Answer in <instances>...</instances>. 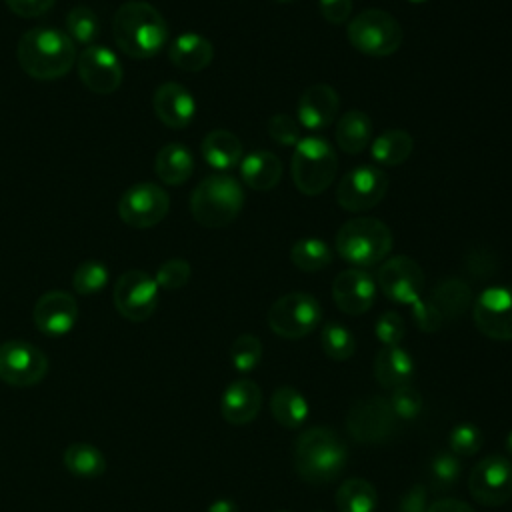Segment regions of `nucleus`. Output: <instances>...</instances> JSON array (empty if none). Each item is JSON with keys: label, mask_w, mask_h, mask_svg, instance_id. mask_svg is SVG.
<instances>
[{"label": "nucleus", "mask_w": 512, "mask_h": 512, "mask_svg": "<svg viewBox=\"0 0 512 512\" xmlns=\"http://www.w3.org/2000/svg\"><path fill=\"white\" fill-rule=\"evenodd\" d=\"M20 68L36 80H56L66 76L76 64V44L58 28L36 26L24 32L16 46Z\"/></svg>", "instance_id": "obj_1"}, {"label": "nucleus", "mask_w": 512, "mask_h": 512, "mask_svg": "<svg viewBox=\"0 0 512 512\" xmlns=\"http://www.w3.org/2000/svg\"><path fill=\"white\" fill-rule=\"evenodd\" d=\"M112 34L122 54L130 58H154L168 40L164 16L148 2H124L112 18Z\"/></svg>", "instance_id": "obj_2"}, {"label": "nucleus", "mask_w": 512, "mask_h": 512, "mask_svg": "<svg viewBox=\"0 0 512 512\" xmlns=\"http://www.w3.org/2000/svg\"><path fill=\"white\" fill-rule=\"evenodd\" d=\"M294 468L304 482L326 484L340 476L346 466L344 440L326 426H312L294 440Z\"/></svg>", "instance_id": "obj_3"}, {"label": "nucleus", "mask_w": 512, "mask_h": 512, "mask_svg": "<svg viewBox=\"0 0 512 512\" xmlns=\"http://www.w3.org/2000/svg\"><path fill=\"white\" fill-rule=\"evenodd\" d=\"M394 238L390 228L376 218L356 216L344 222L336 234V252L352 268H370L382 264L390 250Z\"/></svg>", "instance_id": "obj_4"}, {"label": "nucleus", "mask_w": 512, "mask_h": 512, "mask_svg": "<svg viewBox=\"0 0 512 512\" xmlns=\"http://www.w3.org/2000/svg\"><path fill=\"white\" fill-rule=\"evenodd\" d=\"M244 206L240 182L228 174L204 178L190 196V212L200 226L224 228L232 224Z\"/></svg>", "instance_id": "obj_5"}, {"label": "nucleus", "mask_w": 512, "mask_h": 512, "mask_svg": "<svg viewBox=\"0 0 512 512\" xmlns=\"http://www.w3.org/2000/svg\"><path fill=\"white\" fill-rule=\"evenodd\" d=\"M290 172L294 186L306 196L322 194L336 178L338 156L322 136L302 138L292 154Z\"/></svg>", "instance_id": "obj_6"}, {"label": "nucleus", "mask_w": 512, "mask_h": 512, "mask_svg": "<svg viewBox=\"0 0 512 512\" xmlns=\"http://www.w3.org/2000/svg\"><path fill=\"white\" fill-rule=\"evenodd\" d=\"M346 34L350 44L358 52L374 58H384L394 54L400 48L404 38V32L398 20L390 12L380 8H368L356 14L348 22Z\"/></svg>", "instance_id": "obj_7"}, {"label": "nucleus", "mask_w": 512, "mask_h": 512, "mask_svg": "<svg viewBox=\"0 0 512 512\" xmlns=\"http://www.w3.org/2000/svg\"><path fill=\"white\" fill-rule=\"evenodd\" d=\"M322 320V308L312 294L288 292L280 296L268 310L270 330L288 340L308 336Z\"/></svg>", "instance_id": "obj_8"}, {"label": "nucleus", "mask_w": 512, "mask_h": 512, "mask_svg": "<svg viewBox=\"0 0 512 512\" xmlns=\"http://www.w3.org/2000/svg\"><path fill=\"white\" fill-rule=\"evenodd\" d=\"M388 192V176L384 170L364 164L348 170L338 188H336V200L338 206L346 212H366L382 202V198Z\"/></svg>", "instance_id": "obj_9"}, {"label": "nucleus", "mask_w": 512, "mask_h": 512, "mask_svg": "<svg viewBox=\"0 0 512 512\" xmlns=\"http://www.w3.org/2000/svg\"><path fill=\"white\" fill-rule=\"evenodd\" d=\"M170 210L166 190L154 182L132 184L118 200V216L130 228H152L160 224Z\"/></svg>", "instance_id": "obj_10"}, {"label": "nucleus", "mask_w": 512, "mask_h": 512, "mask_svg": "<svg viewBox=\"0 0 512 512\" xmlns=\"http://www.w3.org/2000/svg\"><path fill=\"white\" fill-rule=\"evenodd\" d=\"M114 306L130 322L148 320L158 306V284L144 270H128L114 284Z\"/></svg>", "instance_id": "obj_11"}, {"label": "nucleus", "mask_w": 512, "mask_h": 512, "mask_svg": "<svg viewBox=\"0 0 512 512\" xmlns=\"http://www.w3.org/2000/svg\"><path fill=\"white\" fill-rule=\"evenodd\" d=\"M346 428L350 436L364 444L386 440L396 428V416L382 396H364L356 400L346 416Z\"/></svg>", "instance_id": "obj_12"}, {"label": "nucleus", "mask_w": 512, "mask_h": 512, "mask_svg": "<svg viewBox=\"0 0 512 512\" xmlns=\"http://www.w3.org/2000/svg\"><path fill=\"white\" fill-rule=\"evenodd\" d=\"M468 490L482 506H502L512 498V462L498 454L482 458L470 472Z\"/></svg>", "instance_id": "obj_13"}, {"label": "nucleus", "mask_w": 512, "mask_h": 512, "mask_svg": "<svg viewBox=\"0 0 512 512\" xmlns=\"http://www.w3.org/2000/svg\"><path fill=\"white\" fill-rule=\"evenodd\" d=\"M48 372L46 354L26 340L0 344V380L10 386H34Z\"/></svg>", "instance_id": "obj_14"}, {"label": "nucleus", "mask_w": 512, "mask_h": 512, "mask_svg": "<svg viewBox=\"0 0 512 512\" xmlns=\"http://www.w3.org/2000/svg\"><path fill=\"white\" fill-rule=\"evenodd\" d=\"M376 284L386 298L398 304H414L422 298L424 270L414 258L392 256L386 258L376 272Z\"/></svg>", "instance_id": "obj_15"}, {"label": "nucleus", "mask_w": 512, "mask_h": 512, "mask_svg": "<svg viewBox=\"0 0 512 512\" xmlns=\"http://www.w3.org/2000/svg\"><path fill=\"white\" fill-rule=\"evenodd\" d=\"M476 328L492 340H512V286H490L472 304Z\"/></svg>", "instance_id": "obj_16"}, {"label": "nucleus", "mask_w": 512, "mask_h": 512, "mask_svg": "<svg viewBox=\"0 0 512 512\" xmlns=\"http://www.w3.org/2000/svg\"><path fill=\"white\" fill-rule=\"evenodd\" d=\"M80 82L96 94H112L120 88L124 70L118 56L106 48L92 44L76 58Z\"/></svg>", "instance_id": "obj_17"}, {"label": "nucleus", "mask_w": 512, "mask_h": 512, "mask_svg": "<svg viewBox=\"0 0 512 512\" xmlns=\"http://www.w3.org/2000/svg\"><path fill=\"white\" fill-rule=\"evenodd\" d=\"M36 328L46 336H64L68 334L78 320V302L72 294L64 290L44 292L32 312Z\"/></svg>", "instance_id": "obj_18"}, {"label": "nucleus", "mask_w": 512, "mask_h": 512, "mask_svg": "<svg viewBox=\"0 0 512 512\" xmlns=\"http://www.w3.org/2000/svg\"><path fill=\"white\" fill-rule=\"evenodd\" d=\"M332 298L344 314H364L374 304L376 282L362 268H346L332 282Z\"/></svg>", "instance_id": "obj_19"}, {"label": "nucleus", "mask_w": 512, "mask_h": 512, "mask_svg": "<svg viewBox=\"0 0 512 512\" xmlns=\"http://www.w3.org/2000/svg\"><path fill=\"white\" fill-rule=\"evenodd\" d=\"M152 108L164 126L180 130L192 122L196 114V100L182 84L164 82L154 92Z\"/></svg>", "instance_id": "obj_20"}, {"label": "nucleus", "mask_w": 512, "mask_h": 512, "mask_svg": "<svg viewBox=\"0 0 512 512\" xmlns=\"http://www.w3.org/2000/svg\"><path fill=\"white\" fill-rule=\"evenodd\" d=\"M338 108H340V98L332 86L328 84L308 86L298 100V108H296L298 124L308 130H324L336 120Z\"/></svg>", "instance_id": "obj_21"}, {"label": "nucleus", "mask_w": 512, "mask_h": 512, "mask_svg": "<svg viewBox=\"0 0 512 512\" xmlns=\"http://www.w3.org/2000/svg\"><path fill=\"white\" fill-rule=\"evenodd\" d=\"M262 406V392L254 380L240 378L232 384L222 394L220 400V412L226 422L234 426H242L252 422Z\"/></svg>", "instance_id": "obj_22"}, {"label": "nucleus", "mask_w": 512, "mask_h": 512, "mask_svg": "<svg viewBox=\"0 0 512 512\" xmlns=\"http://www.w3.org/2000/svg\"><path fill=\"white\" fill-rule=\"evenodd\" d=\"M168 58L176 68L184 72H200L212 62L214 46L202 34L184 32L170 42Z\"/></svg>", "instance_id": "obj_23"}, {"label": "nucleus", "mask_w": 512, "mask_h": 512, "mask_svg": "<svg viewBox=\"0 0 512 512\" xmlns=\"http://www.w3.org/2000/svg\"><path fill=\"white\" fill-rule=\"evenodd\" d=\"M240 176L252 190H272L282 178V160L270 150H254L240 160Z\"/></svg>", "instance_id": "obj_24"}, {"label": "nucleus", "mask_w": 512, "mask_h": 512, "mask_svg": "<svg viewBox=\"0 0 512 512\" xmlns=\"http://www.w3.org/2000/svg\"><path fill=\"white\" fill-rule=\"evenodd\" d=\"M412 374V356L400 346H382V350L374 358V378L386 390L410 384Z\"/></svg>", "instance_id": "obj_25"}, {"label": "nucleus", "mask_w": 512, "mask_h": 512, "mask_svg": "<svg viewBox=\"0 0 512 512\" xmlns=\"http://www.w3.org/2000/svg\"><path fill=\"white\" fill-rule=\"evenodd\" d=\"M200 152L208 166L224 172V170H230L236 164H240L242 142L234 132L218 128L204 136V140L200 144Z\"/></svg>", "instance_id": "obj_26"}, {"label": "nucleus", "mask_w": 512, "mask_h": 512, "mask_svg": "<svg viewBox=\"0 0 512 512\" xmlns=\"http://www.w3.org/2000/svg\"><path fill=\"white\" fill-rule=\"evenodd\" d=\"M154 172L164 184L180 186L194 172V156L184 144L170 142L158 150L154 158Z\"/></svg>", "instance_id": "obj_27"}, {"label": "nucleus", "mask_w": 512, "mask_h": 512, "mask_svg": "<svg viewBox=\"0 0 512 512\" xmlns=\"http://www.w3.org/2000/svg\"><path fill=\"white\" fill-rule=\"evenodd\" d=\"M414 150V140L406 130L392 128L380 132L370 144V156L378 166H400L410 158Z\"/></svg>", "instance_id": "obj_28"}, {"label": "nucleus", "mask_w": 512, "mask_h": 512, "mask_svg": "<svg viewBox=\"0 0 512 512\" xmlns=\"http://www.w3.org/2000/svg\"><path fill=\"white\" fill-rule=\"evenodd\" d=\"M372 140V120L362 110H348L336 124V144L346 154H360Z\"/></svg>", "instance_id": "obj_29"}, {"label": "nucleus", "mask_w": 512, "mask_h": 512, "mask_svg": "<svg viewBox=\"0 0 512 512\" xmlns=\"http://www.w3.org/2000/svg\"><path fill=\"white\" fill-rule=\"evenodd\" d=\"M428 300L442 318H458L472 306V290L464 280L446 278L436 284Z\"/></svg>", "instance_id": "obj_30"}, {"label": "nucleus", "mask_w": 512, "mask_h": 512, "mask_svg": "<svg viewBox=\"0 0 512 512\" xmlns=\"http://www.w3.org/2000/svg\"><path fill=\"white\" fill-rule=\"evenodd\" d=\"M306 398L292 386H280L270 398V412L278 424L284 428H300L308 418Z\"/></svg>", "instance_id": "obj_31"}, {"label": "nucleus", "mask_w": 512, "mask_h": 512, "mask_svg": "<svg viewBox=\"0 0 512 512\" xmlns=\"http://www.w3.org/2000/svg\"><path fill=\"white\" fill-rule=\"evenodd\" d=\"M376 506V488L364 478H348L336 490V508L340 512H374Z\"/></svg>", "instance_id": "obj_32"}, {"label": "nucleus", "mask_w": 512, "mask_h": 512, "mask_svg": "<svg viewBox=\"0 0 512 512\" xmlns=\"http://www.w3.org/2000/svg\"><path fill=\"white\" fill-rule=\"evenodd\" d=\"M64 466L78 478H98L106 470L104 454L86 442H74L64 450Z\"/></svg>", "instance_id": "obj_33"}, {"label": "nucleus", "mask_w": 512, "mask_h": 512, "mask_svg": "<svg viewBox=\"0 0 512 512\" xmlns=\"http://www.w3.org/2000/svg\"><path fill=\"white\" fill-rule=\"evenodd\" d=\"M290 260L302 272H318L332 262V250L320 238H302L290 248Z\"/></svg>", "instance_id": "obj_34"}, {"label": "nucleus", "mask_w": 512, "mask_h": 512, "mask_svg": "<svg viewBox=\"0 0 512 512\" xmlns=\"http://www.w3.org/2000/svg\"><path fill=\"white\" fill-rule=\"evenodd\" d=\"M320 344H322L324 354L330 360H336V362L348 360L356 352V340H354L352 332L346 326L338 324V322H328L322 328Z\"/></svg>", "instance_id": "obj_35"}, {"label": "nucleus", "mask_w": 512, "mask_h": 512, "mask_svg": "<svg viewBox=\"0 0 512 512\" xmlns=\"http://www.w3.org/2000/svg\"><path fill=\"white\" fill-rule=\"evenodd\" d=\"M66 34L72 38L74 44L92 46V42L98 38L100 24L98 16L90 6H74L66 14Z\"/></svg>", "instance_id": "obj_36"}, {"label": "nucleus", "mask_w": 512, "mask_h": 512, "mask_svg": "<svg viewBox=\"0 0 512 512\" xmlns=\"http://www.w3.org/2000/svg\"><path fill=\"white\" fill-rule=\"evenodd\" d=\"M108 280H110V270L102 260H84L74 270L72 286H74L76 294L92 296V294L104 290Z\"/></svg>", "instance_id": "obj_37"}, {"label": "nucleus", "mask_w": 512, "mask_h": 512, "mask_svg": "<svg viewBox=\"0 0 512 512\" xmlns=\"http://www.w3.org/2000/svg\"><path fill=\"white\" fill-rule=\"evenodd\" d=\"M230 360L238 372L254 370L262 360V342L254 334H240L230 346Z\"/></svg>", "instance_id": "obj_38"}, {"label": "nucleus", "mask_w": 512, "mask_h": 512, "mask_svg": "<svg viewBox=\"0 0 512 512\" xmlns=\"http://www.w3.org/2000/svg\"><path fill=\"white\" fill-rule=\"evenodd\" d=\"M428 476H430V484L434 490H446L454 482H458L460 462H458L456 454H448V452L436 454L434 460L430 462Z\"/></svg>", "instance_id": "obj_39"}, {"label": "nucleus", "mask_w": 512, "mask_h": 512, "mask_svg": "<svg viewBox=\"0 0 512 512\" xmlns=\"http://www.w3.org/2000/svg\"><path fill=\"white\" fill-rule=\"evenodd\" d=\"M388 404H390L394 416L402 418V420H414L422 412V396L410 384L390 390Z\"/></svg>", "instance_id": "obj_40"}, {"label": "nucleus", "mask_w": 512, "mask_h": 512, "mask_svg": "<svg viewBox=\"0 0 512 512\" xmlns=\"http://www.w3.org/2000/svg\"><path fill=\"white\" fill-rule=\"evenodd\" d=\"M482 442H484V436H482L480 428L476 424H470V422H462V424L454 426L452 432H450V438H448L450 450L456 456L476 454L480 450Z\"/></svg>", "instance_id": "obj_41"}, {"label": "nucleus", "mask_w": 512, "mask_h": 512, "mask_svg": "<svg viewBox=\"0 0 512 512\" xmlns=\"http://www.w3.org/2000/svg\"><path fill=\"white\" fill-rule=\"evenodd\" d=\"M192 274L190 264L184 258H170L156 270V284L164 290H178L188 284Z\"/></svg>", "instance_id": "obj_42"}, {"label": "nucleus", "mask_w": 512, "mask_h": 512, "mask_svg": "<svg viewBox=\"0 0 512 512\" xmlns=\"http://www.w3.org/2000/svg\"><path fill=\"white\" fill-rule=\"evenodd\" d=\"M374 334L382 342V346H398L404 340V334H406L404 318L398 312H392V310L382 312L376 320Z\"/></svg>", "instance_id": "obj_43"}, {"label": "nucleus", "mask_w": 512, "mask_h": 512, "mask_svg": "<svg viewBox=\"0 0 512 512\" xmlns=\"http://www.w3.org/2000/svg\"><path fill=\"white\" fill-rule=\"evenodd\" d=\"M266 130H268V136L282 146H296L302 140L300 124L290 114H274L268 120Z\"/></svg>", "instance_id": "obj_44"}, {"label": "nucleus", "mask_w": 512, "mask_h": 512, "mask_svg": "<svg viewBox=\"0 0 512 512\" xmlns=\"http://www.w3.org/2000/svg\"><path fill=\"white\" fill-rule=\"evenodd\" d=\"M412 316H414V322H416V326L420 328V330H424V332H434V330H438L440 328V324H442V316H440V312L432 306V302L430 300H416L414 304H412Z\"/></svg>", "instance_id": "obj_45"}, {"label": "nucleus", "mask_w": 512, "mask_h": 512, "mask_svg": "<svg viewBox=\"0 0 512 512\" xmlns=\"http://www.w3.org/2000/svg\"><path fill=\"white\" fill-rule=\"evenodd\" d=\"M10 12H14L20 18H38L46 14L56 0H4Z\"/></svg>", "instance_id": "obj_46"}, {"label": "nucleus", "mask_w": 512, "mask_h": 512, "mask_svg": "<svg viewBox=\"0 0 512 512\" xmlns=\"http://www.w3.org/2000/svg\"><path fill=\"white\" fill-rule=\"evenodd\" d=\"M318 8L330 24H344L352 12V0H318Z\"/></svg>", "instance_id": "obj_47"}, {"label": "nucleus", "mask_w": 512, "mask_h": 512, "mask_svg": "<svg viewBox=\"0 0 512 512\" xmlns=\"http://www.w3.org/2000/svg\"><path fill=\"white\" fill-rule=\"evenodd\" d=\"M400 512H426L428 502H426V488L422 484L412 486L400 500Z\"/></svg>", "instance_id": "obj_48"}, {"label": "nucleus", "mask_w": 512, "mask_h": 512, "mask_svg": "<svg viewBox=\"0 0 512 512\" xmlns=\"http://www.w3.org/2000/svg\"><path fill=\"white\" fill-rule=\"evenodd\" d=\"M426 512H474L466 502L456 498H440L428 506Z\"/></svg>", "instance_id": "obj_49"}, {"label": "nucleus", "mask_w": 512, "mask_h": 512, "mask_svg": "<svg viewBox=\"0 0 512 512\" xmlns=\"http://www.w3.org/2000/svg\"><path fill=\"white\" fill-rule=\"evenodd\" d=\"M206 512H238V506L230 498H218L208 506Z\"/></svg>", "instance_id": "obj_50"}, {"label": "nucleus", "mask_w": 512, "mask_h": 512, "mask_svg": "<svg viewBox=\"0 0 512 512\" xmlns=\"http://www.w3.org/2000/svg\"><path fill=\"white\" fill-rule=\"evenodd\" d=\"M506 448H508V452H510V456H512V432H510L508 438H506Z\"/></svg>", "instance_id": "obj_51"}, {"label": "nucleus", "mask_w": 512, "mask_h": 512, "mask_svg": "<svg viewBox=\"0 0 512 512\" xmlns=\"http://www.w3.org/2000/svg\"><path fill=\"white\" fill-rule=\"evenodd\" d=\"M274 2H282V4H286V2H294V0H274Z\"/></svg>", "instance_id": "obj_52"}, {"label": "nucleus", "mask_w": 512, "mask_h": 512, "mask_svg": "<svg viewBox=\"0 0 512 512\" xmlns=\"http://www.w3.org/2000/svg\"><path fill=\"white\" fill-rule=\"evenodd\" d=\"M276 512H290V510H276Z\"/></svg>", "instance_id": "obj_53"}, {"label": "nucleus", "mask_w": 512, "mask_h": 512, "mask_svg": "<svg viewBox=\"0 0 512 512\" xmlns=\"http://www.w3.org/2000/svg\"><path fill=\"white\" fill-rule=\"evenodd\" d=\"M412 2H424V0H412Z\"/></svg>", "instance_id": "obj_54"}]
</instances>
